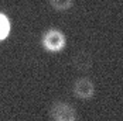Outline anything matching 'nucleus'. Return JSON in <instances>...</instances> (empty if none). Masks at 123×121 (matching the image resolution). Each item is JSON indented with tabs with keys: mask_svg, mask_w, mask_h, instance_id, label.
Instances as JSON below:
<instances>
[{
	"mask_svg": "<svg viewBox=\"0 0 123 121\" xmlns=\"http://www.w3.org/2000/svg\"><path fill=\"white\" fill-rule=\"evenodd\" d=\"M49 118L55 121H75L78 120L76 110L67 101H55L49 107Z\"/></svg>",
	"mask_w": 123,
	"mask_h": 121,
	"instance_id": "obj_1",
	"label": "nucleus"
},
{
	"mask_svg": "<svg viewBox=\"0 0 123 121\" xmlns=\"http://www.w3.org/2000/svg\"><path fill=\"white\" fill-rule=\"evenodd\" d=\"M41 42H43V47L49 52H60L65 48L67 38L62 31L57 28H49L48 31L44 33Z\"/></svg>",
	"mask_w": 123,
	"mask_h": 121,
	"instance_id": "obj_2",
	"label": "nucleus"
},
{
	"mask_svg": "<svg viewBox=\"0 0 123 121\" xmlns=\"http://www.w3.org/2000/svg\"><path fill=\"white\" fill-rule=\"evenodd\" d=\"M72 93L81 100H89L95 94V85L88 77H79L72 85Z\"/></svg>",
	"mask_w": 123,
	"mask_h": 121,
	"instance_id": "obj_3",
	"label": "nucleus"
},
{
	"mask_svg": "<svg viewBox=\"0 0 123 121\" xmlns=\"http://www.w3.org/2000/svg\"><path fill=\"white\" fill-rule=\"evenodd\" d=\"M72 68L78 72H89L93 66V56L89 51L86 49H79L72 55Z\"/></svg>",
	"mask_w": 123,
	"mask_h": 121,
	"instance_id": "obj_4",
	"label": "nucleus"
},
{
	"mask_svg": "<svg viewBox=\"0 0 123 121\" xmlns=\"http://www.w3.org/2000/svg\"><path fill=\"white\" fill-rule=\"evenodd\" d=\"M49 6L57 11H67L74 6V0H49Z\"/></svg>",
	"mask_w": 123,
	"mask_h": 121,
	"instance_id": "obj_5",
	"label": "nucleus"
},
{
	"mask_svg": "<svg viewBox=\"0 0 123 121\" xmlns=\"http://www.w3.org/2000/svg\"><path fill=\"white\" fill-rule=\"evenodd\" d=\"M9 34H10V21L3 13H0V41L6 39Z\"/></svg>",
	"mask_w": 123,
	"mask_h": 121,
	"instance_id": "obj_6",
	"label": "nucleus"
}]
</instances>
